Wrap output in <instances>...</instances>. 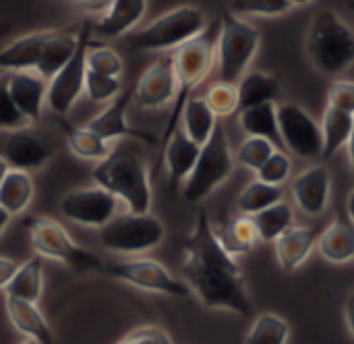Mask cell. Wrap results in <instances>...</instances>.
Listing matches in <instances>:
<instances>
[{"label": "cell", "mask_w": 354, "mask_h": 344, "mask_svg": "<svg viewBox=\"0 0 354 344\" xmlns=\"http://www.w3.org/2000/svg\"><path fill=\"white\" fill-rule=\"evenodd\" d=\"M116 208L118 199L97 185L73 189L60 199V212L66 220L97 230L116 216Z\"/></svg>", "instance_id": "cell-13"}, {"label": "cell", "mask_w": 354, "mask_h": 344, "mask_svg": "<svg viewBox=\"0 0 354 344\" xmlns=\"http://www.w3.org/2000/svg\"><path fill=\"white\" fill-rule=\"evenodd\" d=\"M292 8L288 0H230L228 10L236 17H280Z\"/></svg>", "instance_id": "cell-40"}, {"label": "cell", "mask_w": 354, "mask_h": 344, "mask_svg": "<svg viewBox=\"0 0 354 344\" xmlns=\"http://www.w3.org/2000/svg\"><path fill=\"white\" fill-rule=\"evenodd\" d=\"M282 201V189L259 181L257 176L243 187L236 199V208L243 216H255Z\"/></svg>", "instance_id": "cell-34"}, {"label": "cell", "mask_w": 354, "mask_h": 344, "mask_svg": "<svg viewBox=\"0 0 354 344\" xmlns=\"http://www.w3.org/2000/svg\"><path fill=\"white\" fill-rule=\"evenodd\" d=\"M218 35H220V17L212 21L205 31L178 50H174L172 60H174V73L178 81V93L172 104V114L168 118L162 143L178 129L180 125V114L185 104L193 98V91L207 79L216 64V48H218Z\"/></svg>", "instance_id": "cell-4"}, {"label": "cell", "mask_w": 354, "mask_h": 344, "mask_svg": "<svg viewBox=\"0 0 354 344\" xmlns=\"http://www.w3.org/2000/svg\"><path fill=\"white\" fill-rule=\"evenodd\" d=\"M17 268H19V264H17L12 257L0 255V291H6V287H8V282L12 280Z\"/></svg>", "instance_id": "cell-46"}, {"label": "cell", "mask_w": 354, "mask_h": 344, "mask_svg": "<svg viewBox=\"0 0 354 344\" xmlns=\"http://www.w3.org/2000/svg\"><path fill=\"white\" fill-rule=\"evenodd\" d=\"M346 212H348V218H351V222L354 224V189L351 191L348 199H346Z\"/></svg>", "instance_id": "cell-51"}, {"label": "cell", "mask_w": 354, "mask_h": 344, "mask_svg": "<svg viewBox=\"0 0 354 344\" xmlns=\"http://www.w3.org/2000/svg\"><path fill=\"white\" fill-rule=\"evenodd\" d=\"M62 127H64L71 152L81 160H89V162L97 164L104 158H108L110 152L114 150L110 141L102 139L97 133L89 131L87 127H73L68 123H62Z\"/></svg>", "instance_id": "cell-32"}, {"label": "cell", "mask_w": 354, "mask_h": 344, "mask_svg": "<svg viewBox=\"0 0 354 344\" xmlns=\"http://www.w3.org/2000/svg\"><path fill=\"white\" fill-rule=\"evenodd\" d=\"M292 6H307V4H311L313 0H288Z\"/></svg>", "instance_id": "cell-53"}, {"label": "cell", "mask_w": 354, "mask_h": 344, "mask_svg": "<svg viewBox=\"0 0 354 344\" xmlns=\"http://www.w3.org/2000/svg\"><path fill=\"white\" fill-rule=\"evenodd\" d=\"M236 158L228 143L222 127L214 131L209 141L201 147L199 160L183 185V195L189 203H199L207 199L216 189H220L234 172Z\"/></svg>", "instance_id": "cell-8"}, {"label": "cell", "mask_w": 354, "mask_h": 344, "mask_svg": "<svg viewBox=\"0 0 354 344\" xmlns=\"http://www.w3.org/2000/svg\"><path fill=\"white\" fill-rule=\"evenodd\" d=\"M8 91L29 123H37L41 118V110L48 98V79H44L37 71L8 73Z\"/></svg>", "instance_id": "cell-19"}, {"label": "cell", "mask_w": 354, "mask_h": 344, "mask_svg": "<svg viewBox=\"0 0 354 344\" xmlns=\"http://www.w3.org/2000/svg\"><path fill=\"white\" fill-rule=\"evenodd\" d=\"M257 230H259V237H261V243H274L278 237H282L290 226H295V214H292V208L282 199L278 201L276 206L251 216Z\"/></svg>", "instance_id": "cell-35"}, {"label": "cell", "mask_w": 354, "mask_h": 344, "mask_svg": "<svg viewBox=\"0 0 354 344\" xmlns=\"http://www.w3.org/2000/svg\"><path fill=\"white\" fill-rule=\"evenodd\" d=\"M4 305H6V316L10 324L19 334L39 344H54L52 328L48 320L44 318V314L39 311L37 303L4 297Z\"/></svg>", "instance_id": "cell-22"}, {"label": "cell", "mask_w": 354, "mask_h": 344, "mask_svg": "<svg viewBox=\"0 0 354 344\" xmlns=\"http://www.w3.org/2000/svg\"><path fill=\"white\" fill-rule=\"evenodd\" d=\"M52 29L46 31H33L27 35H21L12 42H8L0 50V69L6 73H17V71H35L44 44L48 39Z\"/></svg>", "instance_id": "cell-23"}, {"label": "cell", "mask_w": 354, "mask_h": 344, "mask_svg": "<svg viewBox=\"0 0 354 344\" xmlns=\"http://www.w3.org/2000/svg\"><path fill=\"white\" fill-rule=\"evenodd\" d=\"M344 320H346V326H348V332L354 338V293H351L346 297V303H344Z\"/></svg>", "instance_id": "cell-47"}, {"label": "cell", "mask_w": 354, "mask_h": 344, "mask_svg": "<svg viewBox=\"0 0 354 344\" xmlns=\"http://www.w3.org/2000/svg\"><path fill=\"white\" fill-rule=\"evenodd\" d=\"M216 230H218V237L224 243L226 251L234 257L251 253L261 243L259 230L251 216H241V218L232 220L226 228H222V230L216 228Z\"/></svg>", "instance_id": "cell-33"}, {"label": "cell", "mask_w": 354, "mask_h": 344, "mask_svg": "<svg viewBox=\"0 0 354 344\" xmlns=\"http://www.w3.org/2000/svg\"><path fill=\"white\" fill-rule=\"evenodd\" d=\"M131 102H133V91L120 93L102 112H97L93 118H89V123L85 127L89 131L97 133L102 139H106L110 143L116 141V139H139L143 143H156L158 141L156 135H151L147 131H141V129H135V127L129 125L127 108H129Z\"/></svg>", "instance_id": "cell-16"}, {"label": "cell", "mask_w": 354, "mask_h": 344, "mask_svg": "<svg viewBox=\"0 0 354 344\" xmlns=\"http://www.w3.org/2000/svg\"><path fill=\"white\" fill-rule=\"evenodd\" d=\"M91 31L93 27L89 23H83L79 29V44L73 54V58L48 81V108L64 116L73 110V106L79 102V98L85 93V75H87V52L91 48Z\"/></svg>", "instance_id": "cell-11"}, {"label": "cell", "mask_w": 354, "mask_h": 344, "mask_svg": "<svg viewBox=\"0 0 354 344\" xmlns=\"http://www.w3.org/2000/svg\"><path fill=\"white\" fill-rule=\"evenodd\" d=\"M328 106L354 116V81L351 79L334 81L328 89Z\"/></svg>", "instance_id": "cell-44"}, {"label": "cell", "mask_w": 354, "mask_h": 344, "mask_svg": "<svg viewBox=\"0 0 354 344\" xmlns=\"http://www.w3.org/2000/svg\"><path fill=\"white\" fill-rule=\"evenodd\" d=\"M87 69L100 75H110V77H120L124 71V62L120 54L108 46H95L91 44L87 52Z\"/></svg>", "instance_id": "cell-41"}, {"label": "cell", "mask_w": 354, "mask_h": 344, "mask_svg": "<svg viewBox=\"0 0 354 344\" xmlns=\"http://www.w3.org/2000/svg\"><path fill=\"white\" fill-rule=\"evenodd\" d=\"M354 127V116L338 108L328 106L322 118V135H324V160L336 156L342 147H346Z\"/></svg>", "instance_id": "cell-30"}, {"label": "cell", "mask_w": 354, "mask_h": 344, "mask_svg": "<svg viewBox=\"0 0 354 344\" xmlns=\"http://www.w3.org/2000/svg\"><path fill=\"white\" fill-rule=\"evenodd\" d=\"M19 344H39V343H35V341H29V338H25L23 343H19Z\"/></svg>", "instance_id": "cell-54"}, {"label": "cell", "mask_w": 354, "mask_h": 344, "mask_svg": "<svg viewBox=\"0 0 354 344\" xmlns=\"http://www.w3.org/2000/svg\"><path fill=\"white\" fill-rule=\"evenodd\" d=\"M278 129L286 150L303 160H317L324 156L322 125L297 102L278 104Z\"/></svg>", "instance_id": "cell-12"}, {"label": "cell", "mask_w": 354, "mask_h": 344, "mask_svg": "<svg viewBox=\"0 0 354 344\" xmlns=\"http://www.w3.org/2000/svg\"><path fill=\"white\" fill-rule=\"evenodd\" d=\"M239 125L247 137H263L276 147H284L278 129V104H261L239 112Z\"/></svg>", "instance_id": "cell-29"}, {"label": "cell", "mask_w": 354, "mask_h": 344, "mask_svg": "<svg viewBox=\"0 0 354 344\" xmlns=\"http://www.w3.org/2000/svg\"><path fill=\"white\" fill-rule=\"evenodd\" d=\"M351 6H353V10H354V0H353V2H351Z\"/></svg>", "instance_id": "cell-56"}, {"label": "cell", "mask_w": 354, "mask_h": 344, "mask_svg": "<svg viewBox=\"0 0 354 344\" xmlns=\"http://www.w3.org/2000/svg\"><path fill=\"white\" fill-rule=\"evenodd\" d=\"M180 274L207 309H228L243 318H253L255 305L243 270L236 257L226 251L205 212H199L191 235L183 243Z\"/></svg>", "instance_id": "cell-1"}, {"label": "cell", "mask_w": 354, "mask_h": 344, "mask_svg": "<svg viewBox=\"0 0 354 344\" xmlns=\"http://www.w3.org/2000/svg\"><path fill=\"white\" fill-rule=\"evenodd\" d=\"M77 4H83V6H89V8H97V6H106L110 0H75Z\"/></svg>", "instance_id": "cell-50"}, {"label": "cell", "mask_w": 354, "mask_h": 344, "mask_svg": "<svg viewBox=\"0 0 354 344\" xmlns=\"http://www.w3.org/2000/svg\"><path fill=\"white\" fill-rule=\"evenodd\" d=\"M25 226L29 228V239L35 253L44 260H54L66 266L77 274L102 272L104 264L97 255L77 245L73 237L52 218H27Z\"/></svg>", "instance_id": "cell-7"}, {"label": "cell", "mask_w": 354, "mask_h": 344, "mask_svg": "<svg viewBox=\"0 0 354 344\" xmlns=\"http://www.w3.org/2000/svg\"><path fill=\"white\" fill-rule=\"evenodd\" d=\"M261 33L255 25L243 17L222 10L220 15V35L216 48V64L220 71V81L239 83L259 50Z\"/></svg>", "instance_id": "cell-6"}, {"label": "cell", "mask_w": 354, "mask_h": 344, "mask_svg": "<svg viewBox=\"0 0 354 344\" xmlns=\"http://www.w3.org/2000/svg\"><path fill=\"white\" fill-rule=\"evenodd\" d=\"M164 147V162H166V170L170 176L172 187H178L180 183L185 185V181L189 179V174L193 172L199 154H201V145H197L180 127L162 143Z\"/></svg>", "instance_id": "cell-21"}, {"label": "cell", "mask_w": 354, "mask_h": 344, "mask_svg": "<svg viewBox=\"0 0 354 344\" xmlns=\"http://www.w3.org/2000/svg\"><path fill=\"white\" fill-rule=\"evenodd\" d=\"M97 187L112 193L122 201L129 212L149 214L151 212V181L145 160L129 147H114L108 158L97 162L91 170Z\"/></svg>", "instance_id": "cell-2"}, {"label": "cell", "mask_w": 354, "mask_h": 344, "mask_svg": "<svg viewBox=\"0 0 354 344\" xmlns=\"http://www.w3.org/2000/svg\"><path fill=\"white\" fill-rule=\"evenodd\" d=\"M319 235H322V230L315 226H297V224L290 226L282 237H278L272 243L278 266L284 272L299 270L309 260L313 249L317 247Z\"/></svg>", "instance_id": "cell-20"}, {"label": "cell", "mask_w": 354, "mask_h": 344, "mask_svg": "<svg viewBox=\"0 0 354 344\" xmlns=\"http://www.w3.org/2000/svg\"><path fill=\"white\" fill-rule=\"evenodd\" d=\"M52 154V145L31 127L0 135V158L12 170H39L50 162Z\"/></svg>", "instance_id": "cell-14"}, {"label": "cell", "mask_w": 354, "mask_h": 344, "mask_svg": "<svg viewBox=\"0 0 354 344\" xmlns=\"http://www.w3.org/2000/svg\"><path fill=\"white\" fill-rule=\"evenodd\" d=\"M292 199L307 216L326 214L332 199V174L326 164H313L292 181Z\"/></svg>", "instance_id": "cell-17"}, {"label": "cell", "mask_w": 354, "mask_h": 344, "mask_svg": "<svg viewBox=\"0 0 354 344\" xmlns=\"http://www.w3.org/2000/svg\"><path fill=\"white\" fill-rule=\"evenodd\" d=\"M104 272H108L112 278L135 287L145 293L166 295L174 299H187L191 297V289L183 278H176L164 264L149 257H133L122 262H112L104 266Z\"/></svg>", "instance_id": "cell-10"}, {"label": "cell", "mask_w": 354, "mask_h": 344, "mask_svg": "<svg viewBox=\"0 0 354 344\" xmlns=\"http://www.w3.org/2000/svg\"><path fill=\"white\" fill-rule=\"evenodd\" d=\"M145 12L147 0H110L91 27L93 33L104 39L127 37L141 23Z\"/></svg>", "instance_id": "cell-18"}, {"label": "cell", "mask_w": 354, "mask_h": 344, "mask_svg": "<svg viewBox=\"0 0 354 344\" xmlns=\"http://www.w3.org/2000/svg\"><path fill=\"white\" fill-rule=\"evenodd\" d=\"M166 237V228L158 216L149 214H116L100 228V243L120 255H141L156 249Z\"/></svg>", "instance_id": "cell-9"}, {"label": "cell", "mask_w": 354, "mask_h": 344, "mask_svg": "<svg viewBox=\"0 0 354 344\" xmlns=\"http://www.w3.org/2000/svg\"><path fill=\"white\" fill-rule=\"evenodd\" d=\"M276 150H278V147H276L272 141L263 139V137H247V139L239 145L236 162H239L243 168H247V170H251V172L257 174V170L272 158V154H274Z\"/></svg>", "instance_id": "cell-38"}, {"label": "cell", "mask_w": 354, "mask_h": 344, "mask_svg": "<svg viewBox=\"0 0 354 344\" xmlns=\"http://www.w3.org/2000/svg\"><path fill=\"white\" fill-rule=\"evenodd\" d=\"M207 17L201 8L183 4L158 19H153L143 29H135L124 37L131 52H168L178 50L193 37L201 35L207 27Z\"/></svg>", "instance_id": "cell-5"}, {"label": "cell", "mask_w": 354, "mask_h": 344, "mask_svg": "<svg viewBox=\"0 0 354 344\" xmlns=\"http://www.w3.org/2000/svg\"><path fill=\"white\" fill-rule=\"evenodd\" d=\"M236 87H239V112L261 104H278L282 96L280 79L266 71H249L236 83Z\"/></svg>", "instance_id": "cell-24"}, {"label": "cell", "mask_w": 354, "mask_h": 344, "mask_svg": "<svg viewBox=\"0 0 354 344\" xmlns=\"http://www.w3.org/2000/svg\"><path fill=\"white\" fill-rule=\"evenodd\" d=\"M116 344H174V341L164 328L147 324V326H139V328L131 330Z\"/></svg>", "instance_id": "cell-45"}, {"label": "cell", "mask_w": 354, "mask_h": 344, "mask_svg": "<svg viewBox=\"0 0 354 344\" xmlns=\"http://www.w3.org/2000/svg\"><path fill=\"white\" fill-rule=\"evenodd\" d=\"M351 2H353V0H351Z\"/></svg>", "instance_id": "cell-57"}, {"label": "cell", "mask_w": 354, "mask_h": 344, "mask_svg": "<svg viewBox=\"0 0 354 344\" xmlns=\"http://www.w3.org/2000/svg\"><path fill=\"white\" fill-rule=\"evenodd\" d=\"M31 199H33V181L29 172L10 168L0 185V208L6 210L10 216H17L29 208Z\"/></svg>", "instance_id": "cell-31"}, {"label": "cell", "mask_w": 354, "mask_h": 344, "mask_svg": "<svg viewBox=\"0 0 354 344\" xmlns=\"http://www.w3.org/2000/svg\"><path fill=\"white\" fill-rule=\"evenodd\" d=\"M4 75H6V71H2V69H0V79H2Z\"/></svg>", "instance_id": "cell-55"}, {"label": "cell", "mask_w": 354, "mask_h": 344, "mask_svg": "<svg viewBox=\"0 0 354 344\" xmlns=\"http://www.w3.org/2000/svg\"><path fill=\"white\" fill-rule=\"evenodd\" d=\"M305 52L317 73L326 77L344 75L354 66L353 27L336 10H319L309 23Z\"/></svg>", "instance_id": "cell-3"}, {"label": "cell", "mask_w": 354, "mask_h": 344, "mask_svg": "<svg viewBox=\"0 0 354 344\" xmlns=\"http://www.w3.org/2000/svg\"><path fill=\"white\" fill-rule=\"evenodd\" d=\"M178 93V81L174 73L172 56H164L156 60L133 87V102L145 110H158L174 104Z\"/></svg>", "instance_id": "cell-15"}, {"label": "cell", "mask_w": 354, "mask_h": 344, "mask_svg": "<svg viewBox=\"0 0 354 344\" xmlns=\"http://www.w3.org/2000/svg\"><path fill=\"white\" fill-rule=\"evenodd\" d=\"M346 152H348L351 174H353V181H354V127H353V133H351V139H348V143H346Z\"/></svg>", "instance_id": "cell-48"}, {"label": "cell", "mask_w": 354, "mask_h": 344, "mask_svg": "<svg viewBox=\"0 0 354 344\" xmlns=\"http://www.w3.org/2000/svg\"><path fill=\"white\" fill-rule=\"evenodd\" d=\"M290 326L278 314H261L249 328L245 344H288Z\"/></svg>", "instance_id": "cell-36"}, {"label": "cell", "mask_w": 354, "mask_h": 344, "mask_svg": "<svg viewBox=\"0 0 354 344\" xmlns=\"http://www.w3.org/2000/svg\"><path fill=\"white\" fill-rule=\"evenodd\" d=\"M31 123L23 116V112L17 108L15 100L8 91V73L0 79V133L17 131L23 127H29Z\"/></svg>", "instance_id": "cell-42"}, {"label": "cell", "mask_w": 354, "mask_h": 344, "mask_svg": "<svg viewBox=\"0 0 354 344\" xmlns=\"http://www.w3.org/2000/svg\"><path fill=\"white\" fill-rule=\"evenodd\" d=\"M322 257L330 264L342 266L354 262V224L344 220L330 222L317 241Z\"/></svg>", "instance_id": "cell-25"}, {"label": "cell", "mask_w": 354, "mask_h": 344, "mask_svg": "<svg viewBox=\"0 0 354 344\" xmlns=\"http://www.w3.org/2000/svg\"><path fill=\"white\" fill-rule=\"evenodd\" d=\"M77 44H79V31H56L52 29L46 44H44V50H41V56H39V62H37V73L44 77V79H52L75 54L77 50Z\"/></svg>", "instance_id": "cell-26"}, {"label": "cell", "mask_w": 354, "mask_h": 344, "mask_svg": "<svg viewBox=\"0 0 354 344\" xmlns=\"http://www.w3.org/2000/svg\"><path fill=\"white\" fill-rule=\"evenodd\" d=\"M122 93V81L120 77L100 75L87 69L85 75V96L95 104H110Z\"/></svg>", "instance_id": "cell-39"}, {"label": "cell", "mask_w": 354, "mask_h": 344, "mask_svg": "<svg viewBox=\"0 0 354 344\" xmlns=\"http://www.w3.org/2000/svg\"><path fill=\"white\" fill-rule=\"evenodd\" d=\"M41 295H44V257L33 255L31 260L19 264L12 280L4 291V297L37 303Z\"/></svg>", "instance_id": "cell-28"}, {"label": "cell", "mask_w": 354, "mask_h": 344, "mask_svg": "<svg viewBox=\"0 0 354 344\" xmlns=\"http://www.w3.org/2000/svg\"><path fill=\"white\" fill-rule=\"evenodd\" d=\"M10 168H8V164L0 158V185H2V181H4V176H6V172H8Z\"/></svg>", "instance_id": "cell-52"}, {"label": "cell", "mask_w": 354, "mask_h": 344, "mask_svg": "<svg viewBox=\"0 0 354 344\" xmlns=\"http://www.w3.org/2000/svg\"><path fill=\"white\" fill-rule=\"evenodd\" d=\"M10 218H12V216H10L6 210H2V208H0V237H2V233L6 230V226L10 224Z\"/></svg>", "instance_id": "cell-49"}, {"label": "cell", "mask_w": 354, "mask_h": 344, "mask_svg": "<svg viewBox=\"0 0 354 344\" xmlns=\"http://www.w3.org/2000/svg\"><path fill=\"white\" fill-rule=\"evenodd\" d=\"M290 172H292V158L286 152L276 150L272 158L257 170V179L268 185L282 187L290 179Z\"/></svg>", "instance_id": "cell-43"}, {"label": "cell", "mask_w": 354, "mask_h": 344, "mask_svg": "<svg viewBox=\"0 0 354 344\" xmlns=\"http://www.w3.org/2000/svg\"><path fill=\"white\" fill-rule=\"evenodd\" d=\"M197 145H205L214 131L218 129V116L212 112L203 96H193L180 114V125H178Z\"/></svg>", "instance_id": "cell-27"}, {"label": "cell", "mask_w": 354, "mask_h": 344, "mask_svg": "<svg viewBox=\"0 0 354 344\" xmlns=\"http://www.w3.org/2000/svg\"><path fill=\"white\" fill-rule=\"evenodd\" d=\"M203 98L218 118H226V116L239 112V87H236V83L218 81V83L209 85V89L205 91Z\"/></svg>", "instance_id": "cell-37"}]
</instances>
